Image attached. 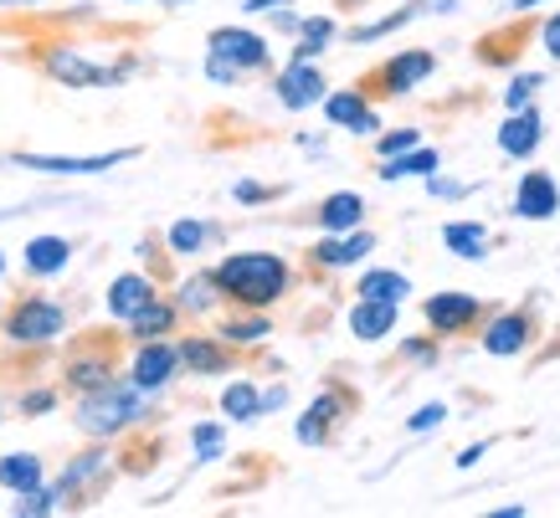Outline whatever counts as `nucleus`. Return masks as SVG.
<instances>
[{
	"label": "nucleus",
	"instance_id": "obj_1",
	"mask_svg": "<svg viewBox=\"0 0 560 518\" xmlns=\"http://www.w3.org/2000/svg\"><path fill=\"white\" fill-rule=\"evenodd\" d=\"M211 278H217V287L226 298L247 303V308H268L272 298L289 293V268H283V257H272V251H237V257H226Z\"/></svg>",
	"mask_w": 560,
	"mask_h": 518
},
{
	"label": "nucleus",
	"instance_id": "obj_2",
	"mask_svg": "<svg viewBox=\"0 0 560 518\" xmlns=\"http://www.w3.org/2000/svg\"><path fill=\"white\" fill-rule=\"evenodd\" d=\"M144 390L139 385H98V390H83V405H78V426L88 436H114L124 426L144 421Z\"/></svg>",
	"mask_w": 560,
	"mask_h": 518
},
{
	"label": "nucleus",
	"instance_id": "obj_3",
	"mask_svg": "<svg viewBox=\"0 0 560 518\" xmlns=\"http://www.w3.org/2000/svg\"><path fill=\"white\" fill-rule=\"evenodd\" d=\"M62 323H68V314H62L57 303L21 298L16 308H11V318H5V334L16 339V344H47V339L62 334Z\"/></svg>",
	"mask_w": 560,
	"mask_h": 518
},
{
	"label": "nucleus",
	"instance_id": "obj_4",
	"mask_svg": "<svg viewBox=\"0 0 560 518\" xmlns=\"http://www.w3.org/2000/svg\"><path fill=\"white\" fill-rule=\"evenodd\" d=\"M211 51H217L221 62H232L237 72L268 68V42L253 32H242V26H217V32H211Z\"/></svg>",
	"mask_w": 560,
	"mask_h": 518
},
{
	"label": "nucleus",
	"instance_id": "obj_5",
	"mask_svg": "<svg viewBox=\"0 0 560 518\" xmlns=\"http://www.w3.org/2000/svg\"><path fill=\"white\" fill-rule=\"evenodd\" d=\"M560 211V185L545 169H529L525 180L514 185V216L520 221H550Z\"/></svg>",
	"mask_w": 560,
	"mask_h": 518
},
{
	"label": "nucleus",
	"instance_id": "obj_6",
	"mask_svg": "<svg viewBox=\"0 0 560 518\" xmlns=\"http://www.w3.org/2000/svg\"><path fill=\"white\" fill-rule=\"evenodd\" d=\"M42 68H47V78H57V83H68V87H98V83H119V72H108V68H93L83 51H72V47H51L47 57H42Z\"/></svg>",
	"mask_w": 560,
	"mask_h": 518
},
{
	"label": "nucleus",
	"instance_id": "obj_7",
	"mask_svg": "<svg viewBox=\"0 0 560 518\" xmlns=\"http://www.w3.org/2000/svg\"><path fill=\"white\" fill-rule=\"evenodd\" d=\"M135 160V150H114V154H93V160H72V154H16V165L26 169H47V175H103V169Z\"/></svg>",
	"mask_w": 560,
	"mask_h": 518
},
{
	"label": "nucleus",
	"instance_id": "obj_8",
	"mask_svg": "<svg viewBox=\"0 0 560 518\" xmlns=\"http://www.w3.org/2000/svg\"><path fill=\"white\" fill-rule=\"evenodd\" d=\"M432 68H438V57H432L427 47L401 51V57H390L386 68H381V87H386L390 98H401V93H411L422 78H432Z\"/></svg>",
	"mask_w": 560,
	"mask_h": 518
},
{
	"label": "nucleus",
	"instance_id": "obj_9",
	"mask_svg": "<svg viewBox=\"0 0 560 518\" xmlns=\"http://www.w3.org/2000/svg\"><path fill=\"white\" fill-rule=\"evenodd\" d=\"M478 314H483V303H478L474 293H438V298H427V323H432L438 334H458Z\"/></svg>",
	"mask_w": 560,
	"mask_h": 518
},
{
	"label": "nucleus",
	"instance_id": "obj_10",
	"mask_svg": "<svg viewBox=\"0 0 560 518\" xmlns=\"http://www.w3.org/2000/svg\"><path fill=\"white\" fill-rule=\"evenodd\" d=\"M175 369H180V350H171V344H144V350L135 354L129 385H139V390H160Z\"/></svg>",
	"mask_w": 560,
	"mask_h": 518
},
{
	"label": "nucleus",
	"instance_id": "obj_11",
	"mask_svg": "<svg viewBox=\"0 0 560 518\" xmlns=\"http://www.w3.org/2000/svg\"><path fill=\"white\" fill-rule=\"evenodd\" d=\"M324 114H329V123H340V129L381 134V114L365 103V93H335V98H324Z\"/></svg>",
	"mask_w": 560,
	"mask_h": 518
},
{
	"label": "nucleus",
	"instance_id": "obj_12",
	"mask_svg": "<svg viewBox=\"0 0 560 518\" xmlns=\"http://www.w3.org/2000/svg\"><path fill=\"white\" fill-rule=\"evenodd\" d=\"M540 134H545V118L525 103V108H514V114L504 118V129H499V150L504 154H535L540 150Z\"/></svg>",
	"mask_w": 560,
	"mask_h": 518
},
{
	"label": "nucleus",
	"instance_id": "obj_13",
	"mask_svg": "<svg viewBox=\"0 0 560 518\" xmlns=\"http://www.w3.org/2000/svg\"><path fill=\"white\" fill-rule=\"evenodd\" d=\"M396 308H401V303H386V298H360L355 308H350V334L365 339V344H375V339H386L390 329H396Z\"/></svg>",
	"mask_w": 560,
	"mask_h": 518
},
{
	"label": "nucleus",
	"instance_id": "obj_14",
	"mask_svg": "<svg viewBox=\"0 0 560 518\" xmlns=\"http://www.w3.org/2000/svg\"><path fill=\"white\" fill-rule=\"evenodd\" d=\"M278 98H283V108H308L324 98V78L308 62H289V72L278 78Z\"/></svg>",
	"mask_w": 560,
	"mask_h": 518
},
{
	"label": "nucleus",
	"instance_id": "obj_15",
	"mask_svg": "<svg viewBox=\"0 0 560 518\" xmlns=\"http://www.w3.org/2000/svg\"><path fill=\"white\" fill-rule=\"evenodd\" d=\"M529 344V318L525 314H504L489 323V334H483V350L493 354V360H510V354H520Z\"/></svg>",
	"mask_w": 560,
	"mask_h": 518
},
{
	"label": "nucleus",
	"instance_id": "obj_16",
	"mask_svg": "<svg viewBox=\"0 0 560 518\" xmlns=\"http://www.w3.org/2000/svg\"><path fill=\"white\" fill-rule=\"evenodd\" d=\"M150 298H154L150 278H139V272H124V278H114V287H108V314L129 323V318H135Z\"/></svg>",
	"mask_w": 560,
	"mask_h": 518
},
{
	"label": "nucleus",
	"instance_id": "obj_17",
	"mask_svg": "<svg viewBox=\"0 0 560 518\" xmlns=\"http://www.w3.org/2000/svg\"><path fill=\"white\" fill-rule=\"evenodd\" d=\"M360 216H365V201H360L355 190H340V196H329V201L319 205V216H314V221H319L324 232L340 236V232H355Z\"/></svg>",
	"mask_w": 560,
	"mask_h": 518
},
{
	"label": "nucleus",
	"instance_id": "obj_18",
	"mask_svg": "<svg viewBox=\"0 0 560 518\" xmlns=\"http://www.w3.org/2000/svg\"><path fill=\"white\" fill-rule=\"evenodd\" d=\"M371 247H375V236L371 232H355V236H340V242H319L308 257H314L319 268H350V262H360Z\"/></svg>",
	"mask_w": 560,
	"mask_h": 518
},
{
	"label": "nucleus",
	"instance_id": "obj_19",
	"mask_svg": "<svg viewBox=\"0 0 560 518\" xmlns=\"http://www.w3.org/2000/svg\"><path fill=\"white\" fill-rule=\"evenodd\" d=\"M72 247L62 242V236H36L32 247H26V272H36V278H57V272L68 268Z\"/></svg>",
	"mask_w": 560,
	"mask_h": 518
},
{
	"label": "nucleus",
	"instance_id": "obj_20",
	"mask_svg": "<svg viewBox=\"0 0 560 518\" xmlns=\"http://www.w3.org/2000/svg\"><path fill=\"white\" fill-rule=\"evenodd\" d=\"M340 411H345V401L335 396V390H329V396H319V401L304 411V421H299V442H304V447H319L324 436H329V421L340 416Z\"/></svg>",
	"mask_w": 560,
	"mask_h": 518
},
{
	"label": "nucleus",
	"instance_id": "obj_21",
	"mask_svg": "<svg viewBox=\"0 0 560 518\" xmlns=\"http://www.w3.org/2000/svg\"><path fill=\"white\" fill-rule=\"evenodd\" d=\"M442 242H447V251L463 257V262H478V257L489 251V232H483L478 221H453V226L442 232Z\"/></svg>",
	"mask_w": 560,
	"mask_h": 518
},
{
	"label": "nucleus",
	"instance_id": "obj_22",
	"mask_svg": "<svg viewBox=\"0 0 560 518\" xmlns=\"http://www.w3.org/2000/svg\"><path fill=\"white\" fill-rule=\"evenodd\" d=\"M438 169V150H422V144H411V150L390 154L386 169H381V180H407V175H432Z\"/></svg>",
	"mask_w": 560,
	"mask_h": 518
},
{
	"label": "nucleus",
	"instance_id": "obj_23",
	"mask_svg": "<svg viewBox=\"0 0 560 518\" xmlns=\"http://www.w3.org/2000/svg\"><path fill=\"white\" fill-rule=\"evenodd\" d=\"M129 329H135V339H160V334H171V329H175V308H171V303H160V298H150L135 318H129Z\"/></svg>",
	"mask_w": 560,
	"mask_h": 518
},
{
	"label": "nucleus",
	"instance_id": "obj_24",
	"mask_svg": "<svg viewBox=\"0 0 560 518\" xmlns=\"http://www.w3.org/2000/svg\"><path fill=\"white\" fill-rule=\"evenodd\" d=\"M0 483L11 487V493H26V487L42 483V462H36L32 451H16V457H0Z\"/></svg>",
	"mask_w": 560,
	"mask_h": 518
},
{
	"label": "nucleus",
	"instance_id": "obj_25",
	"mask_svg": "<svg viewBox=\"0 0 560 518\" xmlns=\"http://www.w3.org/2000/svg\"><path fill=\"white\" fill-rule=\"evenodd\" d=\"M114 380V365L103 360V354H78L68 365V385L72 390H98V385Z\"/></svg>",
	"mask_w": 560,
	"mask_h": 518
},
{
	"label": "nucleus",
	"instance_id": "obj_26",
	"mask_svg": "<svg viewBox=\"0 0 560 518\" xmlns=\"http://www.w3.org/2000/svg\"><path fill=\"white\" fill-rule=\"evenodd\" d=\"M360 298H386V303H401L411 298V283L401 278V272H386V268H375L360 278Z\"/></svg>",
	"mask_w": 560,
	"mask_h": 518
},
{
	"label": "nucleus",
	"instance_id": "obj_27",
	"mask_svg": "<svg viewBox=\"0 0 560 518\" xmlns=\"http://www.w3.org/2000/svg\"><path fill=\"white\" fill-rule=\"evenodd\" d=\"M217 298H221V287H217V278H211V272H196V278H186V283H180V308H186V314H211V308H217Z\"/></svg>",
	"mask_w": 560,
	"mask_h": 518
},
{
	"label": "nucleus",
	"instance_id": "obj_28",
	"mask_svg": "<svg viewBox=\"0 0 560 518\" xmlns=\"http://www.w3.org/2000/svg\"><path fill=\"white\" fill-rule=\"evenodd\" d=\"M221 411H226V421H253L257 411H262V396H257V385L237 380L221 390Z\"/></svg>",
	"mask_w": 560,
	"mask_h": 518
},
{
	"label": "nucleus",
	"instance_id": "obj_29",
	"mask_svg": "<svg viewBox=\"0 0 560 518\" xmlns=\"http://www.w3.org/2000/svg\"><path fill=\"white\" fill-rule=\"evenodd\" d=\"M180 365L201 369V375H217V369H226V350L211 344V339H186L180 344Z\"/></svg>",
	"mask_w": 560,
	"mask_h": 518
},
{
	"label": "nucleus",
	"instance_id": "obj_30",
	"mask_svg": "<svg viewBox=\"0 0 560 518\" xmlns=\"http://www.w3.org/2000/svg\"><path fill=\"white\" fill-rule=\"evenodd\" d=\"M427 11V0H417V5H407V11H396V16H381V21H371V26H355L350 32V42H375V36H386V32H396V26H407V21H417Z\"/></svg>",
	"mask_w": 560,
	"mask_h": 518
},
{
	"label": "nucleus",
	"instance_id": "obj_31",
	"mask_svg": "<svg viewBox=\"0 0 560 518\" xmlns=\"http://www.w3.org/2000/svg\"><path fill=\"white\" fill-rule=\"evenodd\" d=\"M206 226L201 221H175L171 226V251H180V257H190V251H201V242H206Z\"/></svg>",
	"mask_w": 560,
	"mask_h": 518
},
{
	"label": "nucleus",
	"instance_id": "obj_32",
	"mask_svg": "<svg viewBox=\"0 0 560 518\" xmlns=\"http://www.w3.org/2000/svg\"><path fill=\"white\" fill-rule=\"evenodd\" d=\"M57 498H62V493H57V487H51V493H42V483H36V487H26V493H21V503H16V518H36V514H51V508H57Z\"/></svg>",
	"mask_w": 560,
	"mask_h": 518
},
{
	"label": "nucleus",
	"instance_id": "obj_33",
	"mask_svg": "<svg viewBox=\"0 0 560 518\" xmlns=\"http://www.w3.org/2000/svg\"><path fill=\"white\" fill-rule=\"evenodd\" d=\"M540 83H545L540 72H520V78L510 83V93H504V108H510V114H514V108H525V103L540 93Z\"/></svg>",
	"mask_w": 560,
	"mask_h": 518
},
{
	"label": "nucleus",
	"instance_id": "obj_34",
	"mask_svg": "<svg viewBox=\"0 0 560 518\" xmlns=\"http://www.w3.org/2000/svg\"><path fill=\"white\" fill-rule=\"evenodd\" d=\"M221 339H232V344H257V339H268V318H242V323H226Z\"/></svg>",
	"mask_w": 560,
	"mask_h": 518
},
{
	"label": "nucleus",
	"instance_id": "obj_35",
	"mask_svg": "<svg viewBox=\"0 0 560 518\" xmlns=\"http://www.w3.org/2000/svg\"><path fill=\"white\" fill-rule=\"evenodd\" d=\"M442 421H447V405L432 401V405H422V411H417V416H411L407 426H411V436H427V432H438Z\"/></svg>",
	"mask_w": 560,
	"mask_h": 518
},
{
	"label": "nucleus",
	"instance_id": "obj_36",
	"mask_svg": "<svg viewBox=\"0 0 560 518\" xmlns=\"http://www.w3.org/2000/svg\"><path fill=\"white\" fill-rule=\"evenodd\" d=\"M411 144H417V129H396V134H381V139H375V154H381V160H390V154L411 150Z\"/></svg>",
	"mask_w": 560,
	"mask_h": 518
},
{
	"label": "nucleus",
	"instance_id": "obj_37",
	"mask_svg": "<svg viewBox=\"0 0 560 518\" xmlns=\"http://www.w3.org/2000/svg\"><path fill=\"white\" fill-rule=\"evenodd\" d=\"M427 190H432L438 201H463V196H468V185H458V180H442L438 169L427 175Z\"/></svg>",
	"mask_w": 560,
	"mask_h": 518
},
{
	"label": "nucleus",
	"instance_id": "obj_38",
	"mask_svg": "<svg viewBox=\"0 0 560 518\" xmlns=\"http://www.w3.org/2000/svg\"><path fill=\"white\" fill-rule=\"evenodd\" d=\"M196 451H201V462H211L221 451V426H196Z\"/></svg>",
	"mask_w": 560,
	"mask_h": 518
},
{
	"label": "nucleus",
	"instance_id": "obj_39",
	"mask_svg": "<svg viewBox=\"0 0 560 518\" xmlns=\"http://www.w3.org/2000/svg\"><path fill=\"white\" fill-rule=\"evenodd\" d=\"M401 354H407V360H417V365H432V360H438V350H432L427 339H407V344H401Z\"/></svg>",
	"mask_w": 560,
	"mask_h": 518
},
{
	"label": "nucleus",
	"instance_id": "obj_40",
	"mask_svg": "<svg viewBox=\"0 0 560 518\" xmlns=\"http://www.w3.org/2000/svg\"><path fill=\"white\" fill-rule=\"evenodd\" d=\"M51 405H57V396H51V390H32V396L21 401V411H26V416H42V411H51Z\"/></svg>",
	"mask_w": 560,
	"mask_h": 518
},
{
	"label": "nucleus",
	"instance_id": "obj_41",
	"mask_svg": "<svg viewBox=\"0 0 560 518\" xmlns=\"http://www.w3.org/2000/svg\"><path fill=\"white\" fill-rule=\"evenodd\" d=\"M206 78H211V83H232V78H237V68H232V62H221L217 51H211V57H206Z\"/></svg>",
	"mask_w": 560,
	"mask_h": 518
},
{
	"label": "nucleus",
	"instance_id": "obj_42",
	"mask_svg": "<svg viewBox=\"0 0 560 518\" xmlns=\"http://www.w3.org/2000/svg\"><path fill=\"white\" fill-rule=\"evenodd\" d=\"M268 196H272L268 185H253V180L237 185V201H242V205H257V201H268Z\"/></svg>",
	"mask_w": 560,
	"mask_h": 518
},
{
	"label": "nucleus",
	"instance_id": "obj_43",
	"mask_svg": "<svg viewBox=\"0 0 560 518\" xmlns=\"http://www.w3.org/2000/svg\"><path fill=\"white\" fill-rule=\"evenodd\" d=\"M545 51H550V57H556V62H560V11H556V16H550V21H545Z\"/></svg>",
	"mask_w": 560,
	"mask_h": 518
},
{
	"label": "nucleus",
	"instance_id": "obj_44",
	"mask_svg": "<svg viewBox=\"0 0 560 518\" xmlns=\"http://www.w3.org/2000/svg\"><path fill=\"white\" fill-rule=\"evenodd\" d=\"M483 451H489V447H483V442H478V447H463V451H458V468H463V472H468V468H478V462H483Z\"/></svg>",
	"mask_w": 560,
	"mask_h": 518
},
{
	"label": "nucleus",
	"instance_id": "obj_45",
	"mask_svg": "<svg viewBox=\"0 0 560 518\" xmlns=\"http://www.w3.org/2000/svg\"><path fill=\"white\" fill-rule=\"evenodd\" d=\"M272 5H289V0H247L242 11H253V16H257V11H272Z\"/></svg>",
	"mask_w": 560,
	"mask_h": 518
},
{
	"label": "nucleus",
	"instance_id": "obj_46",
	"mask_svg": "<svg viewBox=\"0 0 560 518\" xmlns=\"http://www.w3.org/2000/svg\"><path fill=\"white\" fill-rule=\"evenodd\" d=\"M529 5H540V0H514V11H529Z\"/></svg>",
	"mask_w": 560,
	"mask_h": 518
},
{
	"label": "nucleus",
	"instance_id": "obj_47",
	"mask_svg": "<svg viewBox=\"0 0 560 518\" xmlns=\"http://www.w3.org/2000/svg\"><path fill=\"white\" fill-rule=\"evenodd\" d=\"M0 5H21V0H0Z\"/></svg>",
	"mask_w": 560,
	"mask_h": 518
},
{
	"label": "nucleus",
	"instance_id": "obj_48",
	"mask_svg": "<svg viewBox=\"0 0 560 518\" xmlns=\"http://www.w3.org/2000/svg\"><path fill=\"white\" fill-rule=\"evenodd\" d=\"M0 268H5V257H0Z\"/></svg>",
	"mask_w": 560,
	"mask_h": 518
},
{
	"label": "nucleus",
	"instance_id": "obj_49",
	"mask_svg": "<svg viewBox=\"0 0 560 518\" xmlns=\"http://www.w3.org/2000/svg\"><path fill=\"white\" fill-rule=\"evenodd\" d=\"M171 5H175V0H171Z\"/></svg>",
	"mask_w": 560,
	"mask_h": 518
}]
</instances>
